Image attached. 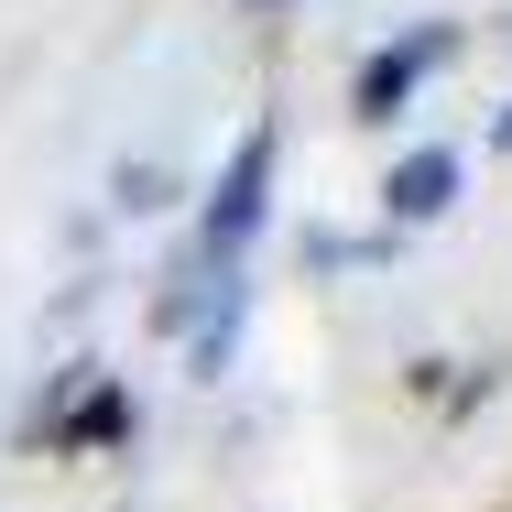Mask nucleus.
<instances>
[{
	"label": "nucleus",
	"mask_w": 512,
	"mask_h": 512,
	"mask_svg": "<svg viewBox=\"0 0 512 512\" xmlns=\"http://www.w3.org/2000/svg\"><path fill=\"white\" fill-rule=\"evenodd\" d=\"M273 153H284V131H273V120H251V131H240V153L218 164L207 218H197V251H207V262H229V251L262 229V207H273Z\"/></svg>",
	"instance_id": "obj_1"
},
{
	"label": "nucleus",
	"mask_w": 512,
	"mask_h": 512,
	"mask_svg": "<svg viewBox=\"0 0 512 512\" xmlns=\"http://www.w3.org/2000/svg\"><path fill=\"white\" fill-rule=\"evenodd\" d=\"M120 425H131V404H120L109 382H99L77 414H44V436H55V447H99V436H120Z\"/></svg>",
	"instance_id": "obj_4"
},
{
	"label": "nucleus",
	"mask_w": 512,
	"mask_h": 512,
	"mask_svg": "<svg viewBox=\"0 0 512 512\" xmlns=\"http://www.w3.org/2000/svg\"><path fill=\"white\" fill-rule=\"evenodd\" d=\"M240 11H273V0H240Z\"/></svg>",
	"instance_id": "obj_6"
},
{
	"label": "nucleus",
	"mask_w": 512,
	"mask_h": 512,
	"mask_svg": "<svg viewBox=\"0 0 512 512\" xmlns=\"http://www.w3.org/2000/svg\"><path fill=\"white\" fill-rule=\"evenodd\" d=\"M458 207V153H404L393 175H382V218L393 229H425V218H447Z\"/></svg>",
	"instance_id": "obj_3"
},
{
	"label": "nucleus",
	"mask_w": 512,
	"mask_h": 512,
	"mask_svg": "<svg viewBox=\"0 0 512 512\" xmlns=\"http://www.w3.org/2000/svg\"><path fill=\"white\" fill-rule=\"evenodd\" d=\"M447 44H458V33H447V22H414L404 44H382V55H371V66H360V88H349V109H360V120H393V109H404L414 88H425V66H436V55H447Z\"/></svg>",
	"instance_id": "obj_2"
},
{
	"label": "nucleus",
	"mask_w": 512,
	"mask_h": 512,
	"mask_svg": "<svg viewBox=\"0 0 512 512\" xmlns=\"http://www.w3.org/2000/svg\"><path fill=\"white\" fill-rule=\"evenodd\" d=\"M229 338H240V295H218V316L197 327V371L218 382V360H229Z\"/></svg>",
	"instance_id": "obj_5"
}]
</instances>
